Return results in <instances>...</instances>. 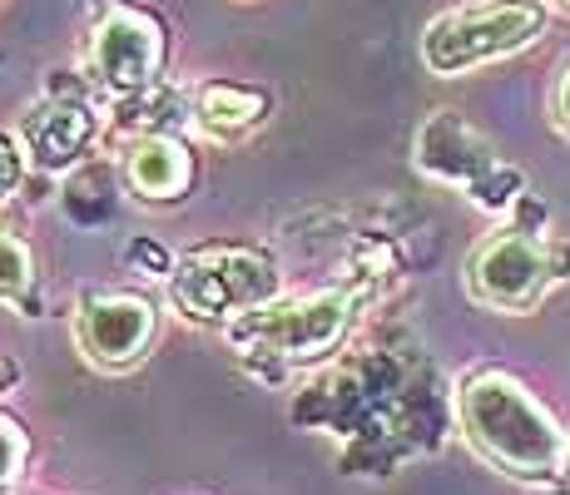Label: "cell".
<instances>
[{"label":"cell","mask_w":570,"mask_h":495,"mask_svg":"<svg viewBox=\"0 0 570 495\" xmlns=\"http://www.w3.org/2000/svg\"><path fill=\"white\" fill-rule=\"evenodd\" d=\"M456 432L481 466L525 491H561L570 432L517 372L471 367L452 387Z\"/></svg>","instance_id":"cell-1"},{"label":"cell","mask_w":570,"mask_h":495,"mask_svg":"<svg viewBox=\"0 0 570 495\" xmlns=\"http://www.w3.org/2000/svg\"><path fill=\"white\" fill-rule=\"evenodd\" d=\"M363 307H367L363 288H347V283L298 293V297H278V303L228 323L224 343L254 382L283 387V382L323 367L333 352H343L347 337L357 333Z\"/></svg>","instance_id":"cell-2"},{"label":"cell","mask_w":570,"mask_h":495,"mask_svg":"<svg viewBox=\"0 0 570 495\" xmlns=\"http://www.w3.org/2000/svg\"><path fill=\"white\" fill-rule=\"evenodd\" d=\"M466 297L487 313L531 317L561 283H570V244H556L546 228L497 224L481 234L462 268Z\"/></svg>","instance_id":"cell-3"},{"label":"cell","mask_w":570,"mask_h":495,"mask_svg":"<svg viewBox=\"0 0 570 495\" xmlns=\"http://www.w3.org/2000/svg\"><path fill=\"white\" fill-rule=\"evenodd\" d=\"M283 297V268L268 248L204 244L169 268V307L194 327H218Z\"/></svg>","instance_id":"cell-4"},{"label":"cell","mask_w":570,"mask_h":495,"mask_svg":"<svg viewBox=\"0 0 570 495\" xmlns=\"http://www.w3.org/2000/svg\"><path fill=\"white\" fill-rule=\"evenodd\" d=\"M551 30V16L535 0H471L452 6L422 30V65L442 80L487 70L535 50Z\"/></svg>","instance_id":"cell-5"},{"label":"cell","mask_w":570,"mask_h":495,"mask_svg":"<svg viewBox=\"0 0 570 495\" xmlns=\"http://www.w3.org/2000/svg\"><path fill=\"white\" fill-rule=\"evenodd\" d=\"M412 164L422 179L442 184V189H456L471 208L491 218H507L511 208L521 204L525 194V174L517 164H507L491 139L481 135L476 125H466L462 115H432L422 119L412 145Z\"/></svg>","instance_id":"cell-6"},{"label":"cell","mask_w":570,"mask_h":495,"mask_svg":"<svg viewBox=\"0 0 570 495\" xmlns=\"http://www.w3.org/2000/svg\"><path fill=\"white\" fill-rule=\"evenodd\" d=\"M70 343L80 362L100 377H129L145 367L159 343V307L145 293L85 288L70 313Z\"/></svg>","instance_id":"cell-7"},{"label":"cell","mask_w":570,"mask_h":495,"mask_svg":"<svg viewBox=\"0 0 570 495\" xmlns=\"http://www.w3.org/2000/svg\"><path fill=\"white\" fill-rule=\"evenodd\" d=\"M164 26L159 16L139 6H109L90 30V46H85V70H90L95 90L109 95L115 105H135L149 99V90L164 75Z\"/></svg>","instance_id":"cell-8"},{"label":"cell","mask_w":570,"mask_h":495,"mask_svg":"<svg viewBox=\"0 0 570 495\" xmlns=\"http://www.w3.org/2000/svg\"><path fill=\"white\" fill-rule=\"evenodd\" d=\"M100 119L80 95H50L20 119V149L36 174H70L90 159Z\"/></svg>","instance_id":"cell-9"},{"label":"cell","mask_w":570,"mask_h":495,"mask_svg":"<svg viewBox=\"0 0 570 495\" xmlns=\"http://www.w3.org/2000/svg\"><path fill=\"white\" fill-rule=\"evenodd\" d=\"M119 174H125V189L149 208H169L179 198L194 194V179H199V164L184 139L174 135H139L135 145L119 159Z\"/></svg>","instance_id":"cell-10"},{"label":"cell","mask_w":570,"mask_h":495,"mask_svg":"<svg viewBox=\"0 0 570 495\" xmlns=\"http://www.w3.org/2000/svg\"><path fill=\"white\" fill-rule=\"evenodd\" d=\"M268 109H273V99L263 95V90L214 80V85H204V90L194 95L189 125H194V135L214 139V145H228V139H238V135H248V129H258L263 119H268Z\"/></svg>","instance_id":"cell-11"},{"label":"cell","mask_w":570,"mask_h":495,"mask_svg":"<svg viewBox=\"0 0 570 495\" xmlns=\"http://www.w3.org/2000/svg\"><path fill=\"white\" fill-rule=\"evenodd\" d=\"M36 303V253L20 234L0 228V307L30 313Z\"/></svg>","instance_id":"cell-12"},{"label":"cell","mask_w":570,"mask_h":495,"mask_svg":"<svg viewBox=\"0 0 570 495\" xmlns=\"http://www.w3.org/2000/svg\"><path fill=\"white\" fill-rule=\"evenodd\" d=\"M26 466H30V436L16 416L0 412V495H10L26 481Z\"/></svg>","instance_id":"cell-13"},{"label":"cell","mask_w":570,"mask_h":495,"mask_svg":"<svg viewBox=\"0 0 570 495\" xmlns=\"http://www.w3.org/2000/svg\"><path fill=\"white\" fill-rule=\"evenodd\" d=\"M26 174H30V159H26V149H20V135L0 129V214H6V208L20 198V189H26Z\"/></svg>","instance_id":"cell-14"},{"label":"cell","mask_w":570,"mask_h":495,"mask_svg":"<svg viewBox=\"0 0 570 495\" xmlns=\"http://www.w3.org/2000/svg\"><path fill=\"white\" fill-rule=\"evenodd\" d=\"M551 125L570 139V65H561V75L551 80Z\"/></svg>","instance_id":"cell-15"},{"label":"cell","mask_w":570,"mask_h":495,"mask_svg":"<svg viewBox=\"0 0 570 495\" xmlns=\"http://www.w3.org/2000/svg\"><path fill=\"white\" fill-rule=\"evenodd\" d=\"M561 491L570 495V446H566V476H561Z\"/></svg>","instance_id":"cell-16"},{"label":"cell","mask_w":570,"mask_h":495,"mask_svg":"<svg viewBox=\"0 0 570 495\" xmlns=\"http://www.w3.org/2000/svg\"><path fill=\"white\" fill-rule=\"evenodd\" d=\"M551 6H556V10H566V16H570V0H551Z\"/></svg>","instance_id":"cell-17"}]
</instances>
